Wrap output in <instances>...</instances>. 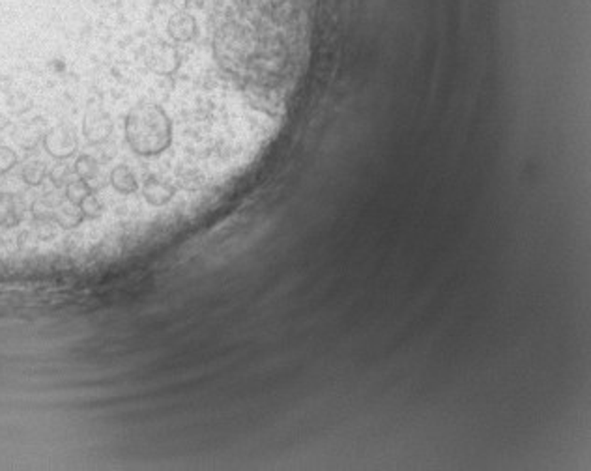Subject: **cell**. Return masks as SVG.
<instances>
[{
    "instance_id": "obj_11",
    "label": "cell",
    "mask_w": 591,
    "mask_h": 471,
    "mask_svg": "<svg viewBox=\"0 0 591 471\" xmlns=\"http://www.w3.org/2000/svg\"><path fill=\"white\" fill-rule=\"evenodd\" d=\"M21 176H23V182L26 185H32V187L41 185L43 179L47 178V165L41 159H28L23 167Z\"/></svg>"
},
{
    "instance_id": "obj_10",
    "label": "cell",
    "mask_w": 591,
    "mask_h": 471,
    "mask_svg": "<svg viewBox=\"0 0 591 471\" xmlns=\"http://www.w3.org/2000/svg\"><path fill=\"white\" fill-rule=\"evenodd\" d=\"M53 219H55V223H57L60 228H64V231H72V228H77V226L81 225L82 221H84V216H82L81 208H79L77 204L67 202V204L57 206Z\"/></svg>"
},
{
    "instance_id": "obj_15",
    "label": "cell",
    "mask_w": 591,
    "mask_h": 471,
    "mask_svg": "<svg viewBox=\"0 0 591 471\" xmlns=\"http://www.w3.org/2000/svg\"><path fill=\"white\" fill-rule=\"evenodd\" d=\"M79 208H81L84 219H99V217H101V214H103L101 200L94 195V193H90L87 199L82 200L81 204H79Z\"/></svg>"
},
{
    "instance_id": "obj_18",
    "label": "cell",
    "mask_w": 591,
    "mask_h": 471,
    "mask_svg": "<svg viewBox=\"0 0 591 471\" xmlns=\"http://www.w3.org/2000/svg\"><path fill=\"white\" fill-rule=\"evenodd\" d=\"M36 234L40 240H51V238H55L57 236V223H55V219L38 221Z\"/></svg>"
},
{
    "instance_id": "obj_9",
    "label": "cell",
    "mask_w": 591,
    "mask_h": 471,
    "mask_svg": "<svg viewBox=\"0 0 591 471\" xmlns=\"http://www.w3.org/2000/svg\"><path fill=\"white\" fill-rule=\"evenodd\" d=\"M43 137H45L43 123L36 122V120H34V122L23 123V126L17 129V133H16L17 144H19L21 148H25V150L36 148L38 144L43 140Z\"/></svg>"
},
{
    "instance_id": "obj_6",
    "label": "cell",
    "mask_w": 591,
    "mask_h": 471,
    "mask_svg": "<svg viewBox=\"0 0 591 471\" xmlns=\"http://www.w3.org/2000/svg\"><path fill=\"white\" fill-rule=\"evenodd\" d=\"M176 191H178V187H176L175 184L165 182V179L160 178L146 179L143 185L144 200H146L150 206H154V208H161V206L169 204L170 200L175 199Z\"/></svg>"
},
{
    "instance_id": "obj_2",
    "label": "cell",
    "mask_w": 591,
    "mask_h": 471,
    "mask_svg": "<svg viewBox=\"0 0 591 471\" xmlns=\"http://www.w3.org/2000/svg\"><path fill=\"white\" fill-rule=\"evenodd\" d=\"M146 66L150 72H154L160 77H172L180 72L182 67V52L172 43L160 41L146 51Z\"/></svg>"
},
{
    "instance_id": "obj_5",
    "label": "cell",
    "mask_w": 591,
    "mask_h": 471,
    "mask_svg": "<svg viewBox=\"0 0 591 471\" xmlns=\"http://www.w3.org/2000/svg\"><path fill=\"white\" fill-rule=\"evenodd\" d=\"M167 32L176 43H191L199 36V19L191 11H176L169 17Z\"/></svg>"
},
{
    "instance_id": "obj_1",
    "label": "cell",
    "mask_w": 591,
    "mask_h": 471,
    "mask_svg": "<svg viewBox=\"0 0 591 471\" xmlns=\"http://www.w3.org/2000/svg\"><path fill=\"white\" fill-rule=\"evenodd\" d=\"M126 140L129 148L143 157H155L172 144V120L155 103L135 105L126 116Z\"/></svg>"
},
{
    "instance_id": "obj_7",
    "label": "cell",
    "mask_w": 591,
    "mask_h": 471,
    "mask_svg": "<svg viewBox=\"0 0 591 471\" xmlns=\"http://www.w3.org/2000/svg\"><path fill=\"white\" fill-rule=\"evenodd\" d=\"M25 216V202L17 195L4 193L0 195V226L13 228L21 223Z\"/></svg>"
},
{
    "instance_id": "obj_17",
    "label": "cell",
    "mask_w": 591,
    "mask_h": 471,
    "mask_svg": "<svg viewBox=\"0 0 591 471\" xmlns=\"http://www.w3.org/2000/svg\"><path fill=\"white\" fill-rule=\"evenodd\" d=\"M17 165V154L8 146H0V174L10 172Z\"/></svg>"
},
{
    "instance_id": "obj_13",
    "label": "cell",
    "mask_w": 591,
    "mask_h": 471,
    "mask_svg": "<svg viewBox=\"0 0 591 471\" xmlns=\"http://www.w3.org/2000/svg\"><path fill=\"white\" fill-rule=\"evenodd\" d=\"M92 193V187H90V184L88 182H84V179H73V182H70V184L66 185V193H64V196H66L67 202H72V204H81L82 200L87 199L88 195Z\"/></svg>"
},
{
    "instance_id": "obj_4",
    "label": "cell",
    "mask_w": 591,
    "mask_h": 471,
    "mask_svg": "<svg viewBox=\"0 0 591 471\" xmlns=\"http://www.w3.org/2000/svg\"><path fill=\"white\" fill-rule=\"evenodd\" d=\"M113 120L103 109L90 107L82 120V133L90 144L107 143L113 135Z\"/></svg>"
},
{
    "instance_id": "obj_14",
    "label": "cell",
    "mask_w": 591,
    "mask_h": 471,
    "mask_svg": "<svg viewBox=\"0 0 591 471\" xmlns=\"http://www.w3.org/2000/svg\"><path fill=\"white\" fill-rule=\"evenodd\" d=\"M73 176H75V170L70 169L67 165H55L51 169V172H49V178H51L53 185L55 187H58V189H62V187H66L70 182H73Z\"/></svg>"
},
{
    "instance_id": "obj_12",
    "label": "cell",
    "mask_w": 591,
    "mask_h": 471,
    "mask_svg": "<svg viewBox=\"0 0 591 471\" xmlns=\"http://www.w3.org/2000/svg\"><path fill=\"white\" fill-rule=\"evenodd\" d=\"M73 170H75V176H77L79 179H84L88 184L99 176V165L92 155H79Z\"/></svg>"
},
{
    "instance_id": "obj_3",
    "label": "cell",
    "mask_w": 591,
    "mask_h": 471,
    "mask_svg": "<svg viewBox=\"0 0 591 471\" xmlns=\"http://www.w3.org/2000/svg\"><path fill=\"white\" fill-rule=\"evenodd\" d=\"M77 133L67 123L55 126L43 137V146H45L47 154L53 155L55 159L72 157L75 154V150H77Z\"/></svg>"
},
{
    "instance_id": "obj_16",
    "label": "cell",
    "mask_w": 591,
    "mask_h": 471,
    "mask_svg": "<svg viewBox=\"0 0 591 471\" xmlns=\"http://www.w3.org/2000/svg\"><path fill=\"white\" fill-rule=\"evenodd\" d=\"M32 217L36 221H45V219H53L55 217V210H57V206L53 204L51 200L49 199H38L32 202Z\"/></svg>"
},
{
    "instance_id": "obj_8",
    "label": "cell",
    "mask_w": 591,
    "mask_h": 471,
    "mask_svg": "<svg viewBox=\"0 0 591 471\" xmlns=\"http://www.w3.org/2000/svg\"><path fill=\"white\" fill-rule=\"evenodd\" d=\"M111 185L114 189L122 193V195H133L139 191V182H137V176L133 174V170L126 167V165H118L114 167L113 172H111Z\"/></svg>"
}]
</instances>
